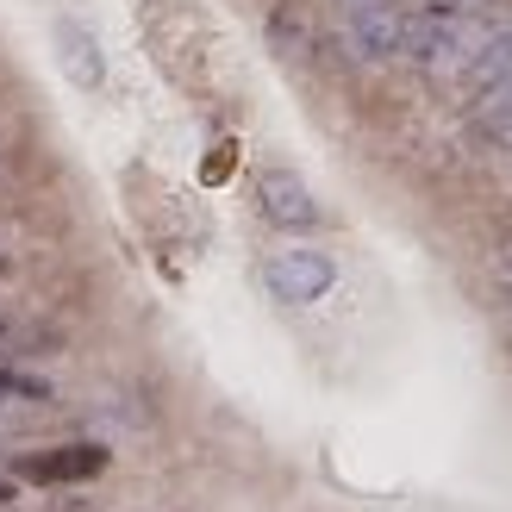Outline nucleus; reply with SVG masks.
<instances>
[{
    "label": "nucleus",
    "instance_id": "obj_1",
    "mask_svg": "<svg viewBox=\"0 0 512 512\" xmlns=\"http://www.w3.org/2000/svg\"><path fill=\"white\" fill-rule=\"evenodd\" d=\"M344 44L356 63L406 57V0H344Z\"/></svg>",
    "mask_w": 512,
    "mask_h": 512
},
{
    "label": "nucleus",
    "instance_id": "obj_4",
    "mask_svg": "<svg viewBox=\"0 0 512 512\" xmlns=\"http://www.w3.org/2000/svg\"><path fill=\"white\" fill-rule=\"evenodd\" d=\"M100 469H107V450H100V444H57L44 456H25L13 475L32 481V488H63V481H88Z\"/></svg>",
    "mask_w": 512,
    "mask_h": 512
},
{
    "label": "nucleus",
    "instance_id": "obj_5",
    "mask_svg": "<svg viewBox=\"0 0 512 512\" xmlns=\"http://www.w3.org/2000/svg\"><path fill=\"white\" fill-rule=\"evenodd\" d=\"M57 50H63L69 82H82V88H100V82H107V63H100V44L88 38V25L57 19Z\"/></svg>",
    "mask_w": 512,
    "mask_h": 512
},
{
    "label": "nucleus",
    "instance_id": "obj_2",
    "mask_svg": "<svg viewBox=\"0 0 512 512\" xmlns=\"http://www.w3.org/2000/svg\"><path fill=\"white\" fill-rule=\"evenodd\" d=\"M263 281H269V294L281 306H313L331 294V281H338V263H331L325 250H281L263 263Z\"/></svg>",
    "mask_w": 512,
    "mask_h": 512
},
{
    "label": "nucleus",
    "instance_id": "obj_6",
    "mask_svg": "<svg viewBox=\"0 0 512 512\" xmlns=\"http://www.w3.org/2000/svg\"><path fill=\"white\" fill-rule=\"evenodd\" d=\"M50 400V381L44 375H25L0 363V406H44Z\"/></svg>",
    "mask_w": 512,
    "mask_h": 512
},
{
    "label": "nucleus",
    "instance_id": "obj_3",
    "mask_svg": "<svg viewBox=\"0 0 512 512\" xmlns=\"http://www.w3.org/2000/svg\"><path fill=\"white\" fill-rule=\"evenodd\" d=\"M256 207H263V219L275 225V232H313V225L325 219L313 188H306L294 169H281V163H269L263 175H256Z\"/></svg>",
    "mask_w": 512,
    "mask_h": 512
},
{
    "label": "nucleus",
    "instance_id": "obj_7",
    "mask_svg": "<svg viewBox=\"0 0 512 512\" xmlns=\"http://www.w3.org/2000/svg\"><path fill=\"white\" fill-rule=\"evenodd\" d=\"M419 13H481V7H494V0H413Z\"/></svg>",
    "mask_w": 512,
    "mask_h": 512
},
{
    "label": "nucleus",
    "instance_id": "obj_8",
    "mask_svg": "<svg viewBox=\"0 0 512 512\" xmlns=\"http://www.w3.org/2000/svg\"><path fill=\"white\" fill-rule=\"evenodd\" d=\"M7 500H13V481H7V475H0V506H7Z\"/></svg>",
    "mask_w": 512,
    "mask_h": 512
}]
</instances>
